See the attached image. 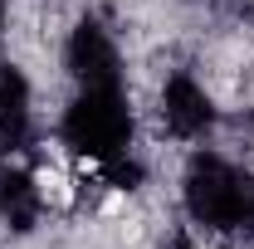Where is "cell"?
I'll return each mask as SVG.
<instances>
[{"mask_svg": "<svg viewBox=\"0 0 254 249\" xmlns=\"http://www.w3.org/2000/svg\"><path fill=\"white\" fill-rule=\"evenodd\" d=\"M34 132V108H30V83L15 63H0V152H20L30 147Z\"/></svg>", "mask_w": 254, "mask_h": 249, "instance_id": "6", "label": "cell"}, {"mask_svg": "<svg viewBox=\"0 0 254 249\" xmlns=\"http://www.w3.org/2000/svg\"><path fill=\"white\" fill-rule=\"evenodd\" d=\"M5 20H10V0H0V30H5Z\"/></svg>", "mask_w": 254, "mask_h": 249, "instance_id": "7", "label": "cell"}, {"mask_svg": "<svg viewBox=\"0 0 254 249\" xmlns=\"http://www.w3.org/2000/svg\"><path fill=\"white\" fill-rule=\"evenodd\" d=\"M59 137L73 156H83L88 166H103L113 156L127 152L132 142V113H127L123 83L118 88H78L59 123Z\"/></svg>", "mask_w": 254, "mask_h": 249, "instance_id": "2", "label": "cell"}, {"mask_svg": "<svg viewBox=\"0 0 254 249\" xmlns=\"http://www.w3.org/2000/svg\"><path fill=\"white\" fill-rule=\"evenodd\" d=\"M44 210V190H39V176L25 171V166H15L10 156L0 152V220L10 225V230H34V220Z\"/></svg>", "mask_w": 254, "mask_h": 249, "instance_id": "5", "label": "cell"}, {"mask_svg": "<svg viewBox=\"0 0 254 249\" xmlns=\"http://www.w3.org/2000/svg\"><path fill=\"white\" fill-rule=\"evenodd\" d=\"M181 195H186V215L210 235H250L254 230V176L245 166L225 161L220 152L190 156Z\"/></svg>", "mask_w": 254, "mask_h": 249, "instance_id": "1", "label": "cell"}, {"mask_svg": "<svg viewBox=\"0 0 254 249\" xmlns=\"http://www.w3.org/2000/svg\"><path fill=\"white\" fill-rule=\"evenodd\" d=\"M64 63L73 73L78 88H118L123 83V59H118V44L113 34L103 30L98 20H78L68 44H64Z\"/></svg>", "mask_w": 254, "mask_h": 249, "instance_id": "3", "label": "cell"}, {"mask_svg": "<svg viewBox=\"0 0 254 249\" xmlns=\"http://www.w3.org/2000/svg\"><path fill=\"white\" fill-rule=\"evenodd\" d=\"M215 123V103L210 93L190 78V73H171L161 88V127L181 142H200Z\"/></svg>", "mask_w": 254, "mask_h": 249, "instance_id": "4", "label": "cell"}]
</instances>
